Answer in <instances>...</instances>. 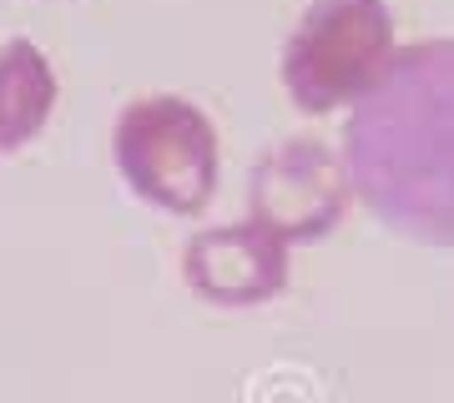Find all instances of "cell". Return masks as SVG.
I'll list each match as a JSON object with an SVG mask.
<instances>
[{"mask_svg":"<svg viewBox=\"0 0 454 403\" xmlns=\"http://www.w3.org/2000/svg\"><path fill=\"white\" fill-rule=\"evenodd\" d=\"M116 172L157 212L192 217L217 192V131L192 101L146 97L116 116Z\"/></svg>","mask_w":454,"mask_h":403,"instance_id":"obj_2","label":"cell"},{"mask_svg":"<svg viewBox=\"0 0 454 403\" xmlns=\"http://www.w3.org/2000/svg\"><path fill=\"white\" fill-rule=\"evenodd\" d=\"M343 167L389 232L454 247V35L394 50L343 127Z\"/></svg>","mask_w":454,"mask_h":403,"instance_id":"obj_1","label":"cell"},{"mask_svg":"<svg viewBox=\"0 0 454 403\" xmlns=\"http://www.w3.org/2000/svg\"><path fill=\"white\" fill-rule=\"evenodd\" d=\"M394 61V16L384 0H313L283 46V86L303 112L364 101Z\"/></svg>","mask_w":454,"mask_h":403,"instance_id":"obj_3","label":"cell"},{"mask_svg":"<svg viewBox=\"0 0 454 403\" xmlns=\"http://www.w3.org/2000/svg\"><path fill=\"white\" fill-rule=\"evenodd\" d=\"M348 192V167L324 142H283L253 167L247 207L283 242H318L343 222Z\"/></svg>","mask_w":454,"mask_h":403,"instance_id":"obj_4","label":"cell"},{"mask_svg":"<svg viewBox=\"0 0 454 403\" xmlns=\"http://www.w3.org/2000/svg\"><path fill=\"white\" fill-rule=\"evenodd\" d=\"M182 277L202 303L258 307L288 283V242L262 222H227L197 232L182 252Z\"/></svg>","mask_w":454,"mask_h":403,"instance_id":"obj_5","label":"cell"},{"mask_svg":"<svg viewBox=\"0 0 454 403\" xmlns=\"http://www.w3.org/2000/svg\"><path fill=\"white\" fill-rule=\"evenodd\" d=\"M56 106V71L35 41L11 35L0 46V151H20L41 136Z\"/></svg>","mask_w":454,"mask_h":403,"instance_id":"obj_6","label":"cell"}]
</instances>
